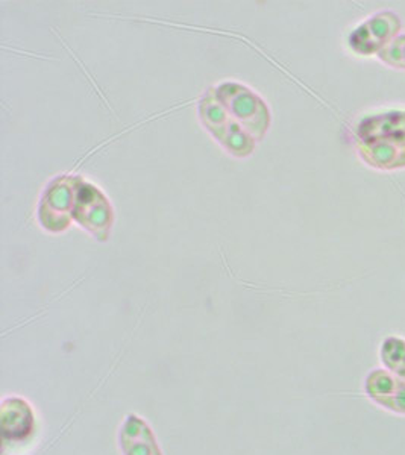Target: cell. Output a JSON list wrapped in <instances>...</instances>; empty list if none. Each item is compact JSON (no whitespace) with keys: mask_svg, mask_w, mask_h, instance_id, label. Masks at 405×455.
<instances>
[{"mask_svg":"<svg viewBox=\"0 0 405 455\" xmlns=\"http://www.w3.org/2000/svg\"><path fill=\"white\" fill-rule=\"evenodd\" d=\"M402 31L400 14L392 10L375 12L355 27L348 36V46L360 57L378 55Z\"/></svg>","mask_w":405,"mask_h":455,"instance_id":"cell-1","label":"cell"},{"mask_svg":"<svg viewBox=\"0 0 405 455\" xmlns=\"http://www.w3.org/2000/svg\"><path fill=\"white\" fill-rule=\"evenodd\" d=\"M363 392L378 409L405 416V381L385 368H375L366 373Z\"/></svg>","mask_w":405,"mask_h":455,"instance_id":"cell-2","label":"cell"},{"mask_svg":"<svg viewBox=\"0 0 405 455\" xmlns=\"http://www.w3.org/2000/svg\"><path fill=\"white\" fill-rule=\"evenodd\" d=\"M359 156L375 171L395 172L405 169V140L357 141Z\"/></svg>","mask_w":405,"mask_h":455,"instance_id":"cell-6","label":"cell"},{"mask_svg":"<svg viewBox=\"0 0 405 455\" xmlns=\"http://www.w3.org/2000/svg\"><path fill=\"white\" fill-rule=\"evenodd\" d=\"M377 57L387 68L405 70V32H401Z\"/></svg>","mask_w":405,"mask_h":455,"instance_id":"cell-8","label":"cell"},{"mask_svg":"<svg viewBox=\"0 0 405 455\" xmlns=\"http://www.w3.org/2000/svg\"><path fill=\"white\" fill-rule=\"evenodd\" d=\"M0 424L6 442H27L36 431V411L27 399L19 396L5 398L0 409Z\"/></svg>","mask_w":405,"mask_h":455,"instance_id":"cell-3","label":"cell"},{"mask_svg":"<svg viewBox=\"0 0 405 455\" xmlns=\"http://www.w3.org/2000/svg\"><path fill=\"white\" fill-rule=\"evenodd\" d=\"M381 368L393 373L405 381V339L400 336H387L383 339L378 349Z\"/></svg>","mask_w":405,"mask_h":455,"instance_id":"cell-7","label":"cell"},{"mask_svg":"<svg viewBox=\"0 0 405 455\" xmlns=\"http://www.w3.org/2000/svg\"><path fill=\"white\" fill-rule=\"evenodd\" d=\"M355 137L361 143L377 140H405V111L389 109L369 114L355 126Z\"/></svg>","mask_w":405,"mask_h":455,"instance_id":"cell-5","label":"cell"},{"mask_svg":"<svg viewBox=\"0 0 405 455\" xmlns=\"http://www.w3.org/2000/svg\"><path fill=\"white\" fill-rule=\"evenodd\" d=\"M122 455H163L154 429L139 414L130 413L119 428Z\"/></svg>","mask_w":405,"mask_h":455,"instance_id":"cell-4","label":"cell"}]
</instances>
